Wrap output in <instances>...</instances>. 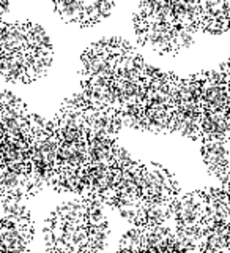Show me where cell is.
Returning <instances> with one entry per match:
<instances>
[{
    "label": "cell",
    "instance_id": "obj_30",
    "mask_svg": "<svg viewBox=\"0 0 230 253\" xmlns=\"http://www.w3.org/2000/svg\"><path fill=\"white\" fill-rule=\"evenodd\" d=\"M172 16L173 24L197 32L200 22L199 0H172Z\"/></svg>",
    "mask_w": 230,
    "mask_h": 253
},
{
    "label": "cell",
    "instance_id": "obj_18",
    "mask_svg": "<svg viewBox=\"0 0 230 253\" xmlns=\"http://www.w3.org/2000/svg\"><path fill=\"white\" fill-rule=\"evenodd\" d=\"M200 83V108L202 111H215L229 108L230 92L229 83H213L208 79L193 76Z\"/></svg>",
    "mask_w": 230,
    "mask_h": 253
},
{
    "label": "cell",
    "instance_id": "obj_4",
    "mask_svg": "<svg viewBox=\"0 0 230 253\" xmlns=\"http://www.w3.org/2000/svg\"><path fill=\"white\" fill-rule=\"evenodd\" d=\"M175 83H177V76L173 73H165V71L147 65L145 93H144V100H142V108L145 109V108L173 106Z\"/></svg>",
    "mask_w": 230,
    "mask_h": 253
},
{
    "label": "cell",
    "instance_id": "obj_2",
    "mask_svg": "<svg viewBox=\"0 0 230 253\" xmlns=\"http://www.w3.org/2000/svg\"><path fill=\"white\" fill-rule=\"evenodd\" d=\"M84 101L81 93L71 95L63 101L57 116L54 117L55 134L60 141H87L85 121L82 116Z\"/></svg>",
    "mask_w": 230,
    "mask_h": 253
},
{
    "label": "cell",
    "instance_id": "obj_26",
    "mask_svg": "<svg viewBox=\"0 0 230 253\" xmlns=\"http://www.w3.org/2000/svg\"><path fill=\"white\" fill-rule=\"evenodd\" d=\"M89 163L87 141H60L57 150V168H82Z\"/></svg>",
    "mask_w": 230,
    "mask_h": 253
},
{
    "label": "cell",
    "instance_id": "obj_54",
    "mask_svg": "<svg viewBox=\"0 0 230 253\" xmlns=\"http://www.w3.org/2000/svg\"><path fill=\"white\" fill-rule=\"evenodd\" d=\"M0 165H2V162H0Z\"/></svg>",
    "mask_w": 230,
    "mask_h": 253
},
{
    "label": "cell",
    "instance_id": "obj_25",
    "mask_svg": "<svg viewBox=\"0 0 230 253\" xmlns=\"http://www.w3.org/2000/svg\"><path fill=\"white\" fill-rule=\"evenodd\" d=\"M112 87L120 109L128 106H142L145 93V76L142 79H136V81L112 78Z\"/></svg>",
    "mask_w": 230,
    "mask_h": 253
},
{
    "label": "cell",
    "instance_id": "obj_34",
    "mask_svg": "<svg viewBox=\"0 0 230 253\" xmlns=\"http://www.w3.org/2000/svg\"><path fill=\"white\" fill-rule=\"evenodd\" d=\"M27 46L22 22L8 24L0 21V54L21 51Z\"/></svg>",
    "mask_w": 230,
    "mask_h": 253
},
{
    "label": "cell",
    "instance_id": "obj_3",
    "mask_svg": "<svg viewBox=\"0 0 230 253\" xmlns=\"http://www.w3.org/2000/svg\"><path fill=\"white\" fill-rule=\"evenodd\" d=\"M140 196L145 200H173L178 196V184L175 176L158 163L144 165L142 171Z\"/></svg>",
    "mask_w": 230,
    "mask_h": 253
},
{
    "label": "cell",
    "instance_id": "obj_41",
    "mask_svg": "<svg viewBox=\"0 0 230 253\" xmlns=\"http://www.w3.org/2000/svg\"><path fill=\"white\" fill-rule=\"evenodd\" d=\"M173 111H175L173 106L145 108L144 109V130H148L152 133H167L169 121Z\"/></svg>",
    "mask_w": 230,
    "mask_h": 253
},
{
    "label": "cell",
    "instance_id": "obj_16",
    "mask_svg": "<svg viewBox=\"0 0 230 253\" xmlns=\"http://www.w3.org/2000/svg\"><path fill=\"white\" fill-rule=\"evenodd\" d=\"M0 162L14 169L27 172L29 162V138H6L0 141Z\"/></svg>",
    "mask_w": 230,
    "mask_h": 253
},
{
    "label": "cell",
    "instance_id": "obj_27",
    "mask_svg": "<svg viewBox=\"0 0 230 253\" xmlns=\"http://www.w3.org/2000/svg\"><path fill=\"white\" fill-rule=\"evenodd\" d=\"M147 71V63L142 59V55L130 47L126 49L120 57H118L115 63V71L114 78L115 79H126V81H136V79H142L145 76Z\"/></svg>",
    "mask_w": 230,
    "mask_h": 253
},
{
    "label": "cell",
    "instance_id": "obj_32",
    "mask_svg": "<svg viewBox=\"0 0 230 253\" xmlns=\"http://www.w3.org/2000/svg\"><path fill=\"white\" fill-rule=\"evenodd\" d=\"M84 168H57L52 176L54 190L63 193H81Z\"/></svg>",
    "mask_w": 230,
    "mask_h": 253
},
{
    "label": "cell",
    "instance_id": "obj_22",
    "mask_svg": "<svg viewBox=\"0 0 230 253\" xmlns=\"http://www.w3.org/2000/svg\"><path fill=\"white\" fill-rule=\"evenodd\" d=\"M142 234H144L142 252H173L175 234L172 228L165 226V223L144 225Z\"/></svg>",
    "mask_w": 230,
    "mask_h": 253
},
{
    "label": "cell",
    "instance_id": "obj_12",
    "mask_svg": "<svg viewBox=\"0 0 230 253\" xmlns=\"http://www.w3.org/2000/svg\"><path fill=\"white\" fill-rule=\"evenodd\" d=\"M199 30L213 35L229 30V0H199Z\"/></svg>",
    "mask_w": 230,
    "mask_h": 253
},
{
    "label": "cell",
    "instance_id": "obj_36",
    "mask_svg": "<svg viewBox=\"0 0 230 253\" xmlns=\"http://www.w3.org/2000/svg\"><path fill=\"white\" fill-rule=\"evenodd\" d=\"M27 47V46H26ZM26 47L10 54H0V76L6 81H22L24 79V62H26Z\"/></svg>",
    "mask_w": 230,
    "mask_h": 253
},
{
    "label": "cell",
    "instance_id": "obj_35",
    "mask_svg": "<svg viewBox=\"0 0 230 253\" xmlns=\"http://www.w3.org/2000/svg\"><path fill=\"white\" fill-rule=\"evenodd\" d=\"M115 139L112 138H90L87 139V154H89V163H101L112 166V155L115 147Z\"/></svg>",
    "mask_w": 230,
    "mask_h": 253
},
{
    "label": "cell",
    "instance_id": "obj_9",
    "mask_svg": "<svg viewBox=\"0 0 230 253\" xmlns=\"http://www.w3.org/2000/svg\"><path fill=\"white\" fill-rule=\"evenodd\" d=\"M136 34L142 44L152 47L160 54H170V40L173 24L167 22H144L134 19Z\"/></svg>",
    "mask_w": 230,
    "mask_h": 253
},
{
    "label": "cell",
    "instance_id": "obj_43",
    "mask_svg": "<svg viewBox=\"0 0 230 253\" xmlns=\"http://www.w3.org/2000/svg\"><path fill=\"white\" fill-rule=\"evenodd\" d=\"M173 252H199V229L178 226L173 229Z\"/></svg>",
    "mask_w": 230,
    "mask_h": 253
},
{
    "label": "cell",
    "instance_id": "obj_13",
    "mask_svg": "<svg viewBox=\"0 0 230 253\" xmlns=\"http://www.w3.org/2000/svg\"><path fill=\"white\" fill-rule=\"evenodd\" d=\"M84 68L81 75H95V76H104V78H114L115 63L118 57L109 55L102 40L90 44L87 47V51L81 57Z\"/></svg>",
    "mask_w": 230,
    "mask_h": 253
},
{
    "label": "cell",
    "instance_id": "obj_47",
    "mask_svg": "<svg viewBox=\"0 0 230 253\" xmlns=\"http://www.w3.org/2000/svg\"><path fill=\"white\" fill-rule=\"evenodd\" d=\"M194 34L196 32L191 29L173 24L172 40H170V54H178L180 51L188 49V47L194 43Z\"/></svg>",
    "mask_w": 230,
    "mask_h": 253
},
{
    "label": "cell",
    "instance_id": "obj_53",
    "mask_svg": "<svg viewBox=\"0 0 230 253\" xmlns=\"http://www.w3.org/2000/svg\"><path fill=\"white\" fill-rule=\"evenodd\" d=\"M3 139V130H2V126H0V141Z\"/></svg>",
    "mask_w": 230,
    "mask_h": 253
},
{
    "label": "cell",
    "instance_id": "obj_24",
    "mask_svg": "<svg viewBox=\"0 0 230 253\" xmlns=\"http://www.w3.org/2000/svg\"><path fill=\"white\" fill-rule=\"evenodd\" d=\"M54 62V51H41L26 47V62H24L22 83H33L47 75Z\"/></svg>",
    "mask_w": 230,
    "mask_h": 253
},
{
    "label": "cell",
    "instance_id": "obj_44",
    "mask_svg": "<svg viewBox=\"0 0 230 253\" xmlns=\"http://www.w3.org/2000/svg\"><path fill=\"white\" fill-rule=\"evenodd\" d=\"M118 124L123 128L144 130V108L142 106H128L117 111Z\"/></svg>",
    "mask_w": 230,
    "mask_h": 253
},
{
    "label": "cell",
    "instance_id": "obj_46",
    "mask_svg": "<svg viewBox=\"0 0 230 253\" xmlns=\"http://www.w3.org/2000/svg\"><path fill=\"white\" fill-rule=\"evenodd\" d=\"M109 223L87 226V249L85 252H99L106 247L109 237Z\"/></svg>",
    "mask_w": 230,
    "mask_h": 253
},
{
    "label": "cell",
    "instance_id": "obj_49",
    "mask_svg": "<svg viewBox=\"0 0 230 253\" xmlns=\"http://www.w3.org/2000/svg\"><path fill=\"white\" fill-rule=\"evenodd\" d=\"M102 206L104 204L98 201H85V226H97L107 223V217Z\"/></svg>",
    "mask_w": 230,
    "mask_h": 253
},
{
    "label": "cell",
    "instance_id": "obj_52",
    "mask_svg": "<svg viewBox=\"0 0 230 253\" xmlns=\"http://www.w3.org/2000/svg\"><path fill=\"white\" fill-rule=\"evenodd\" d=\"M132 163H136V160H132V157L130 155V152L126 149L120 147L118 144H115L114 147V155H112V166H117V168H128Z\"/></svg>",
    "mask_w": 230,
    "mask_h": 253
},
{
    "label": "cell",
    "instance_id": "obj_51",
    "mask_svg": "<svg viewBox=\"0 0 230 253\" xmlns=\"http://www.w3.org/2000/svg\"><path fill=\"white\" fill-rule=\"evenodd\" d=\"M102 43H104V47H106V51L109 55H114V57H120V55L126 51V49H130V44L125 42V40L122 38H106V40H102Z\"/></svg>",
    "mask_w": 230,
    "mask_h": 253
},
{
    "label": "cell",
    "instance_id": "obj_23",
    "mask_svg": "<svg viewBox=\"0 0 230 253\" xmlns=\"http://www.w3.org/2000/svg\"><path fill=\"white\" fill-rule=\"evenodd\" d=\"M0 196H11L19 200L30 196L27 174L3 163L0 165Z\"/></svg>",
    "mask_w": 230,
    "mask_h": 253
},
{
    "label": "cell",
    "instance_id": "obj_19",
    "mask_svg": "<svg viewBox=\"0 0 230 253\" xmlns=\"http://www.w3.org/2000/svg\"><path fill=\"white\" fill-rule=\"evenodd\" d=\"M202 158L213 176L229 171V139L202 141Z\"/></svg>",
    "mask_w": 230,
    "mask_h": 253
},
{
    "label": "cell",
    "instance_id": "obj_28",
    "mask_svg": "<svg viewBox=\"0 0 230 253\" xmlns=\"http://www.w3.org/2000/svg\"><path fill=\"white\" fill-rule=\"evenodd\" d=\"M200 114L194 111L175 109L170 116L167 131L178 133L181 136L199 139L200 138Z\"/></svg>",
    "mask_w": 230,
    "mask_h": 253
},
{
    "label": "cell",
    "instance_id": "obj_7",
    "mask_svg": "<svg viewBox=\"0 0 230 253\" xmlns=\"http://www.w3.org/2000/svg\"><path fill=\"white\" fill-rule=\"evenodd\" d=\"M82 116L85 121V131L87 139L90 138H112L120 131V124H118L117 111L110 108H95V106H84Z\"/></svg>",
    "mask_w": 230,
    "mask_h": 253
},
{
    "label": "cell",
    "instance_id": "obj_29",
    "mask_svg": "<svg viewBox=\"0 0 230 253\" xmlns=\"http://www.w3.org/2000/svg\"><path fill=\"white\" fill-rule=\"evenodd\" d=\"M134 19L144 22H167L173 24L172 0H140L139 11Z\"/></svg>",
    "mask_w": 230,
    "mask_h": 253
},
{
    "label": "cell",
    "instance_id": "obj_14",
    "mask_svg": "<svg viewBox=\"0 0 230 253\" xmlns=\"http://www.w3.org/2000/svg\"><path fill=\"white\" fill-rule=\"evenodd\" d=\"M3 252H24L29 249L30 241L33 239V221H21V223H6L2 221L0 228Z\"/></svg>",
    "mask_w": 230,
    "mask_h": 253
},
{
    "label": "cell",
    "instance_id": "obj_48",
    "mask_svg": "<svg viewBox=\"0 0 230 253\" xmlns=\"http://www.w3.org/2000/svg\"><path fill=\"white\" fill-rule=\"evenodd\" d=\"M142 242H144V234H142V226L134 225L132 229L126 231L122 239L118 250L120 252H142Z\"/></svg>",
    "mask_w": 230,
    "mask_h": 253
},
{
    "label": "cell",
    "instance_id": "obj_15",
    "mask_svg": "<svg viewBox=\"0 0 230 253\" xmlns=\"http://www.w3.org/2000/svg\"><path fill=\"white\" fill-rule=\"evenodd\" d=\"M199 252L230 253V225H200Z\"/></svg>",
    "mask_w": 230,
    "mask_h": 253
},
{
    "label": "cell",
    "instance_id": "obj_31",
    "mask_svg": "<svg viewBox=\"0 0 230 253\" xmlns=\"http://www.w3.org/2000/svg\"><path fill=\"white\" fill-rule=\"evenodd\" d=\"M87 249V226L65 225L63 234L55 242L54 252L60 253H81Z\"/></svg>",
    "mask_w": 230,
    "mask_h": 253
},
{
    "label": "cell",
    "instance_id": "obj_20",
    "mask_svg": "<svg viewBox=\"0 0 230 253\" xmlns=\"http://www.w3.org/2000/svg\"><path fill=\"white\" fill-rule=\"evenodd\" d=\"M142 171L144 165L139 162L132 163L128 168H117L114 166V179L118 192V198H139L142 185Z\"/></svg>",
    "mask_w": 230,
    "mask_h": 253
},
{
    "label": "cell",
    "instance_id": "obj_21",
    "mask_svg": "<svg viewBox=\"0 0 230 253\" xmlns=\"http://www.w3.org/2000/svg\"><path fill=\"white\" fill-rule=\"evenodd\" d=\"M173 106H175V109L202 113L200 83L197 81V79H194L193 76L186 78V79L177 78L175 93H173Z\"/></svg>",
    "mask_w": 230,
    "mask_h": 253
},
{
    "label": "cell",
    "instance_id": "obj_8",
    "mask_svg": "<svg viewBox=\"0 0 230 253\" xmlns=\"http://www.w3.org/2000/svg\"><path fill=\"white\" fill-rule=\"evenodd\" d=\"M203 211L202 225H230V201L229 192L223 188L208 187L202 190Z\"/></svg>",
    "mask_w": 230,
    "mask_h": 253
},
{
    "label": "cell",
    "instance_id": "obj_33",
    "mask_svg": "<svg viewBox=\"0 0 230 253\" xmlns=\"http://www.w3.org/2000/svg\"><path fill=\"white\" fill-rule=\"evenodd\" d=\"M114 0H81V27H90L110 14Z\"/></svg>",
    "mask_w": 230,
    "mask_h": 253
},
{
    "label": "cell",
    "instance_id": "obj_45",
    "mask_svg": "<svg viewBox=\"0 0 230 253\" xmlns=\"http://www.w3.org/2000/svg\"><path fill=\"white\" fill-rule=\"evenodd\" d=\"M55 11L59 13L60 18L69 22V24H77L81 22V0H52Z\"/></svg>",
    "mask_w": 230,
    "mask_h": 253
},
{
    "label": "cell",
    "instance_id": "obj_50",
    "mask_svg": "<svg viewBox=\"0 0 230 253\" xmlns=\"http://www.w3.org/2000/svg\"><path fill=\"white\" fill-rule=\"evenodd\" d=\"M29 128H30V136L32 134H54L55 133L54 122L35 113L29 114Z\"/></svg>",
    "mask_w": 230,
    "mask_h": 253
},
{
    "label": "cell",
    "instance_id": "obj_5",
    "mask_svg": "<svg viewBox=\"0 0 230 253\" xmlns=\"http://www.w3.org/2000/svg\"><path fill=\"white\" fill-rule=\"evenodd\" d=\"M82 90L79 92L82 97L84 106L95 108H110L118 111V101L115 98L112 78L95 76V75H81Z\"/></svg>",
    "mask_w": 230,
    "mask_h": 253
},
{
    "label": "cell",
    "instance_id": "obj_17",
    "mask_svg": "<svg viewBox=\"0 0 230 253\" xmlns=\"http://www.w3.org/2000/svg\"><path fill=\"white\" fill-rule=\"evenodd\" d=\"M230 114L229 108L202 111L200 114V141L207 139H229Z\"/></svg>",
    "mask_w": 230,
    "mask_h": 253
},
{
    "label": "cell",
    "instance_id": "obj_1",
    "mask_svg": "<svg viewBox=\"0 0 230 253\" xmlns=\"http://www.w3.org/2000/svg\"><path fill=\"white\" fill-rule=\"evenodd\" d=\"M85 201H98L107 206H114L118 192L114 179V166L101 163H87L84 168L81 193Z\"/></svg>",
    "mask_w": 230,
    "mask_h": 253
},
{
    "label": "cell",
    "instance_id": "obj_38",
    "mask_svg": "<svg viewBox=\"0 0 230 253\" xmlns=\"http://www.w3.org/2000/svg\"><path fill=\"white\" fill-rule=\"evenodd\" d=\"M172 201L173 200H145V198H142L145 225L165 223L167 220L173 218Z\"/></svg>",
    "mask_w": 230,
    "mask_h": 253
},
{
    "label": "cell",
    "instance_id": "obj_39",
    "mask_svg": "<svg viewBox=\"0 0 230 253\" xmlns=\"http://www.w3.org/2000/svg\"><path fill=\"white\" fill-rule=\"evenodd\" d=\"M51 215L59 218L65 225L85 226V200L82 201H66L55 208Z\"/></svg>",
    "mask_w": 230,
    "mask_h": 253
},
{
    "label": "cell",
    "instance_id": "obj_37",
    "mask_svg": "<svg viewBox=\"0 0 230 253\" xmlns=\"http://www.w3.org/2000/svg\"><path fill=\"white\" fill-rule=\"evenodd\" d=\"M32 220L30 211L19 198L0 196V221L6 223H21Z\"/></svg>",
    "mask_w": 230,
    "mask_h": 253
},
{
    "label": "cell",
    "instance_id": "obj_10",
    "mask_svg": "<svg viewBox=\"0 0 230 253\" xmlns=\"http://www.w3.org/2000/svg\"><path fill=\"white\" fill-rule=\"evenodd\" d=\"M203 211V195L202 192L188 193L185 196H175L172 201L173 220L178 226L199 228L202 225Z\"/></svg>",
    "mask_w": 230,
    "mask_h": 253
},
{
    "label": "cell",
    "instance_id": "obj_42",
    "mask_svg": "<svg viewBox=\"0 0 230 253\" xmlns=\"http://www.w3.org/2000/svg\"><path fill=\"white\" fill-rule=\"evenodd\" d=\"M24 37H26V43L32 49H41V51H54L52 42L47 32L33 22H22Z\"/></svg>",
    "mask_w": 230,
    "mask_h": 253
},
{
    "label": "cell",
    "instance_id": "obj_11",
    "mask_svg": "<svg viewBox=\"0 0 230 253\" xmlns=\"http://www.w3.org/2000/svg\"><path fill=\"white\" fill-rule=\"evenodd\" d=\"M0 126L6 138H30L29 111L22 100L0 106Z\"/></svg>",
    "mask_w": 230,
    "mask_h": 253
},
{
    "label": "cell",
    "instance_id": "obj_6",
    "mask_svg": "<svg viewBox=\"0 0 230 253\" xmlns=\"http://www.w3.org/2000/svg\"><path fill=\"white\" fill-rule=\"evenodd\" d=\"M57 134H32L29 138V162L32 169L49 172L57 166Z\"/></svg>",
    "mask_w": 230,
    "mask_h": 253
},
{
    "label": "cell",
    "instance_id": "obj_40",
    "mask_svg": "<svg viewBox=\"0 0 230 253\" xmlns=\"http://www.w3.org/2000/svg\"><path fill=\"white\" fill-rule=\"evenodd\" d=\"M112 208L120 212V215L125 220H128L130 223L136 225V226L145 225L142 196H139V198H117V201L114 203Z\"/></svg>",
    "mask_w": 230,
    "mask_h": 253
}]
</instances>
